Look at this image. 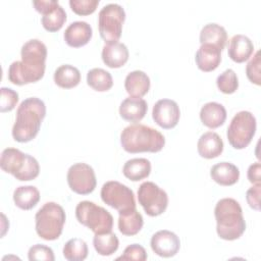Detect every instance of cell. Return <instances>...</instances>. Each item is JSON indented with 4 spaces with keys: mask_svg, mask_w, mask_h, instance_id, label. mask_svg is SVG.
Listing matches in <instances>:
<instances>
[{
    "mask_svg": "<svg viewBox=\"0 0 261 261\" xmlns=\"http://www.w3.org/2000/svg\"><path fill=\"white\" fill-rule=\"evenodd\" d=\"M46 115L45 103L37 98L24 99L16 110L12 137L18 143H28L36 138Z\"/></svg>",
    "mask_w": 261,
    "mask_h": 261,
    "instance_id": "cell-1",
    "label": "cell"
},
{
    "mask_svg": "<svg viewBox=\"0 0 261 261\" xmlns=\"http://www.w3.org/2000/svg\"><path fill=\"white\" fill-rule=\"evenodd\" d=\"M216 231L220 239L233 241L246 230V221L239 202L232 198L220 199L214 208Z\"/></svg>",
    "mask_w": 261,
    "mask_h": 261,
    "instance_id": "cell-2",
    "label": "cell"
},
{
    "mask_svg": "<svg viewBox=\"0 0 261 261\" xmlns=\"http://www.w3.org/2000/svg\"><path fill=\"white\" fill-rule=\"evenodd\" d=\"M120 144L127 153H156L163 149L165 138L159 130L151 126L134 123L121 132Z\"/></svg>",
    "mask_w": 261,
    "mask_h": 261,
    "instance_id": "cell-3",
    "label": "cell"
},
{
    "mask_svg": "<svg viewBox=\"0 0 261 261\" xmlns=\"http://www.w3.org/2000/svg\"><path fill=\"white\" fill-rule=\"evenodd\" d=\"M0 166L3 171L11 173L21 181L35 179L40 172V165L37 159L15 148H6L2 151Z\"/></svg>",
    "mask_w": 261,
    "mask_h": 261,
    "instance_id": "cell-4",
    "label": "cell"
},
{
    "mask_svg": "<svg viewBox=\"0 0 261 261\" xmlns=\"http://www.w3.org/2000/svg\"><path fill=\"white\" fill-rule=\"evenodd\" d=\"M65 219V212L59 204L47 202L35 215L36 231L46 241L57 240L62 233Z\"/></svg>",
    "mask_w": 261,
    "mask_h": 261,
    "instance_id": "cell-5",
    "label": "cell"
},
{
    "mask_svg": "<svg viewBox=\"0 0 261 261\" xmlns=\"http://www.w3.org/2000/svg\"><path fill=\"white\" fill-rule=\"evenodd\" d=\"M77 221L90 228L94 233L111 231L113 217L105 208L91 201H82L75 207Z\"/></svg>",
    "mask_w": 261,
    "mask_h": 261,
    "instance_id": "cell-6",
    "label": "cell"
},
{
    "mask_svg": "<svg viewBox=\"0 0 261 261\" xmlns=\"http://www.w3.org/2000/svg\"><path fill=\"white\" fill-rule=\"evenodd\" d=\"M125 19V11L117 3H109L99 11L98 28L101 38L105 44L118 42L122 24Z\"/></svg>",
    "mask_w": 261,
    "mask_h": 261,
    "instance_id": "cell-7",
    "label": "cell"
},
{
    "mask_svg": "<svg viewBox=\"0 0 261 261\" xmlns=\"http://www.w3.org/2000/svg\"><path fill=\"white\" fill-rule=\"evenodd\" d=\"M256 118L250 111H240L231 119L226 136L228 143L234 149L246 148L256 133Z\"/></svg>",
    "mask_w": 261,
    "mask_h": 261,
    "instance_id": "cell-8",
    "label": "cell"
},
{
    "mask_svg": "<svg viewBox=\"0 0 261 261\" xmlns=\"http://www.w3.org/2000/svg\"><path fill=\"white\" fill-rule=\"evenodd\" d=\"M139 204L147 215L155 217L162 214L168 205V196L153 181H145L138 189Z\"/></svg>",
    "mask_w": 261,
    "mask_h": 261,
    "instance_id": "cell-9",
    "label": "cell"
},
{
    "mask_svg": "<svg viewBox=\"0 0 261 261\" xmlns=\"http://www.w3.org/2000/svg\"><path fill=\"white\" fill-rule=\"evenodd\" d=\"M100 195L105 204L116 209L118 212L129 208H136L134 192L127 186L119 181H106L101 188Z\"/></svg>",
    "mask_w": 261,
    "mask_h": 261,
    "instance_id": "cell-10",
    "label": "cell"
},
{
    "mask_svg": "<svg viewBox=\"0 0 261 261\" xmlns=\"http://www.w3.org/2000/svg\"><path fill=\"white\" fill-rule=\"evenodd\" d=\"M66 178L70 190L79 195L91 194L97 185L94 169L84 162L72 164L67 170Z\"/></svg>",
    "mask_w": 261,
    "mask_h": 261,
    "instance_id": "cell-11",
    "label": "cell"
},
{
    "mask_svg": "<svg viewBox=\"0 0 261 261\" xmlns=\"http://www.w3.org/2000/svg\"><path fill=\"white\" fill-rule=\"evenodd\" d=\"M154 121L162 128H173L180 117V110L177 103L171 99L158 100L152 110Z\"/></svg>",
    "mask_w": 261,
    "mask_h": 261,
    "instance_id": "cell-12",
    "label": "cell"
},
{
    "mask_svg": "<svg viewBox=\"0 0 261 261\" xmlns=\"http://www.w3.org/2000/svg\"><path fill=\"white\" fill-rule=\"evenodd\" d=\"M45 66H34L20 61H13L8 68V80L17 86L40 81L45 73Z\"/></svg>",
    "mask_w": 261,
    "mask_h": 261,
    "instance_id": "cell-13",
    "label": "cell"
},
{
    "mask_svg": "<svg viewBox=\"0 0 261 261\" xmlns=\"http://www.w3.org/2000/svg\"><path fill=\"white\" fill-rule=\"evenodd\" d=\"M152 251L163 258H169L176 255L180 248L179 238L172 231L167 229L158 230L151 238Z\"/></svg>",
    "mask_w": 261,
    "mask_h": 261,
    "instance_id": "cell-14",
    "label": "cell"
},
{
    "mask_svg": "<svg viewBox=\"0 0 261 261\" xmlns=\"http://www.w3.org/2000/svg\"><path fill=\"white\" fill-rule=\"evenodd\" d=\"M93 36L92 27L86 21H73L64 32V41L69 47L79 48L87 45Z\"/></svg>",
    "mask_w": 261,
    "mask_h": 261,
    "instance_id": "cell-15",
    "label": "cell"
},
{
    "mask_svg": "<svg viewBox=\"0 0 261 261\" xmlns=\"http://www.w3.org/2000/svg\"><path fill=\"white\" fill-rule=\"evenodd\" d=\"M195 61L199 69L205 72L216 69L221 62V50L211 44H201L196 52Z\"/></svg>",
    "mask_w": 261,
    "mask_h": 261,
    "instance_id": "cell-16",
    "label": "cell"
},
{
    "mask_svg": "<svg viewBox=\"0 0 261 261\" xmlns=\"http://www.w3.org/2000/svg\"><path fill=\"white\" fill-rule=\"evenodd\" d=\"M21 61L34 65V66H45L47 58V47L46 45L38 40L32 39L25 42L20 50Z\"/></svg>",
    "mask_w": 261,
    "mask_h": 261,
    "instance_id": "cell-17",
    "label": "cell"
},
{
    "mask_svg": "<svg viewBox=\"0 0 261 261\" xmlns=\"http://www.w3.org/2000/svg\"><path fill=\"white\" fill-rule=\"evenodd\" d=\"M148 110L147 102L140 97H127L119 106V114L122 119L137 123L141 121Z\"/></svg>",
    "mask_w": 261,
    "mask_h": 261,
    "instance_id": "cell-18",
    "label": "cell"
},
{
    "mask_svg": "<svg viewBox=\"0 0 261 261\" xmlns=\"http://www.w3.org/2000/svg\"><path fill=\"white\" fill-rule=\"evenodd\" d=\"M128 49L120 42L105 44L102 48V60L110 68L123 66L128 60Z\"/></svg>",
    "mask_w": 261,
    "mask_h": 261,
    "instance_id": "cell-19",
    "label": "cell"
},
{
    "mask_svg": "<svg viewBox=\"0 0 261 261\" xmlns=\"http://www.w3.org/2000/svg\"><path fill=\"white\" fill-rule=\"evenodd\" d=\"M254 52V45L250 38L245 35H234L228 44V57L237 62L242 63L248 60Z\"/></svg>",
    "mask_w": 261,
    "mask_h": 261,
    "instance_id": "cell-20",
    "label": "cell"
},
{
    "mask_svg": "<svg viewBox=\"0 0 261 261\" xmlns=\"http://www.w3.org/2000/svg\"><path fill=\"white\" fill-rule=\"evenodd\" d=\"M197 149L199 155L203 158H216L223 151V141L217 133L206 132L199 138Z\"/></svg>",
    "mask_w": 261,
    "mask_h": 261,
    "instance_id": "cell-21",
    "label": "cell"
},
{
    "mask_svg": "<svg viewBox=\"0 0 261 261\" xmlns=\"http://www.w3.org/2000/svg\"><path fill=\"white\" fill-rule=\"evenodd\" d=\"M200 119L202 123L209 128H217L222 125L226 119V110L224 106L217 102H208L200 110Z\"/></svg>",
    "mask_w": 261,
    "mask_h": 261,
    "instance_id": "cell-22",
    "label": "cell"
},
{
    "mask_svg": "<svg viewBox=\"0 0 261 261\" xmlns=\"http://www.w3.org/2000/svg\"><path fill=\"white\" fill-rule=\"evenodd\" d=\"M118 229L124 236H135L143 227L144 219L136 208L119 211Z\"/></svg>",
    "mask_w": 261,
    "mask_h": 261,
    "instance_id": "cell-23",
    "label": "cell"
},
{
    "mask_svg": "<svg viewBox=\"0 0 261 261\" xmlns=\"http://www.w3.org/2000/svg\"><path fill=\"white\" fill-rule=\"evenodd\" d=\"M210 176L220 186H232L239 180L240 170L230 162H219L211 167Z\"/></svg>",
    "mask_w": 261,
    "mask_h": 261,
    "instance_id": "cell-24",
    "label": "cell"
},
{
    "mask_svg": "<svg viewBox=\"0 0 261 261\" xmlns=\"http://www.w3.org/2000/svg\"><path fill=\"white\" fill-rule=\"evenodd\" d=\"M150 79L146 72L142 70H134L129 72L124 80V88L132 97H143L150 90Z\"/></svg>",
    "mask_w": 261,
    "mask_h": 261,
    "instance_id": "cell-25",
    "label": "cell"
},
{
    "mask_svg": "<svg viewBox=\"0 0 261 261\" xmlns=\"http://www.w3.org/2000/svg\"><path fill=\"white\" fill-rule=\"evenodd\" d=\"M227 41V33L225 29L218 23H207L200 32V43L211 44L219 48L221 51L224 49Z\"/></svg>",
    "mask_w": 261,
    "mask_h": 261,
    "instance_id": "cell-26",
    "label": "cell"
},
{
    "mask_svg": "<svg viewBox=\"0 0 261 261\" xmlns=\"http://www.w3.org/2000/svg\"><path fill=\"white\" fill-rule=\"evenodd\" d=\"M151 162L146 158H133L127 160L122 168L123 175L132 181H139L149 176Z\"/></svg>",
    "mask_w": 261,
    "mask_h": 261,
    "instance_id": "cell-27",
    "label": "cell"
},
{
    "mask_svg": "<svg viewBox=\"0 0 261 261\" xmlns=\"http://www.w3.org/2000/svg\"><path fill=\"white\" fill-rule=\"evenodd\" d=\"M40 200V192L34 186H20L13 192L14 204L22 210L34 208Z\"/></svg>",
    "mask_w": 261,
    "mask_h": 261,
    "instance_id": "cell-28",
    "label": "cell"
},
{
    "mask_svg": "<svg viewBox=\"0 0 261 261\" xmlns=\"http://www.w3.org/2000/svg\"><path fill=\"white\" fill-rule=\"evenodd\" d=\"M54 82L58 87L63 89L74 88L81 82V72L73 65H60L54 71Z\"/></svg>",
    "mask_w": 261,
    "mask_h": 261,
    "instance_id": "cell-29",
    "label": "cell"
},
{
    "mask_svg": "<svg viewBox=\"0 0 261 261\" xmlns=\"http://www.w3.org/2000/svg\"><path fill=\"white\" fill-rule=\"evenodd\" d=\"M93 245L99 255L110 256L117 251L119 247V241L114 232L107 231L103 233H95Z\"/></svg>",
    "mask_w": 261,
    "mask_h": 261,
    "instance_id": "cell-30",
    "label": "cell"
},
{
    "mask_svg": "<svg viewBox=\"0 0 261 261\" xmlns=\"http://www.w3.org/2000/svg\"><path fill=\"white\" fill-rule=\"evenodd\" d=\"M87 84L95 91L106 92L113 86V79L110 72L103 68H92L87 73Z\"/></svg>",
    "mask_w": 261,
    "mask_h": 261,
    "instance_id": "cell-31",
    "label": "cell"
},
{
    "mask_svg": "<svg viewBox=\"0 0 261 261\" xmlns=\"http://www.w3.org/2000/svg\"><path fill=\"white\" fill-rule=\"evenodd\" d=\"M66 20V12L62 6L57 3L52 9L43 14L41 22L44 29L48 32L54 33L59 31Z\"/></svg>",
    "mask_w": 261,
    "mask_h": 261,
    "instance_id": "cell-32",
    "label": "cell"
},
{
    "mask_svg": "<svg viewBox=\"0 0 261 261\" xmlns=\"http://www.w3.org/2000/svg\"><path fill=\"white\" fill-rule=\"evenodd\" d=\"M63 256L68 261H83L88 256L87 243L79 238L67 241L63 247Z\"/></svg>",
    "mask_w": 261,
    "mask_h": 261,
    "instance_id": "cell-33",
    "label": "cell"
},
{
    "mask_svg": "<svg viewBox=\"0 0 261 261\" xmlns=\"http://www.w3.org/2000/svg\"><path fill=\"white\" fill-rule=\"evenodd\" d=\"M216 85L220 92L224 94H232L239 88V80L237 73L228 68L220 73L216 79Z\"/></svg>",
    "mask_w": 261,
    "mask_h": 261,
    "instance_id": "cell-34",
    "label": "cell"
},
{
    "mask_svg": "<svg viewBox=\"0 0 261 261\" xmlns=\"http://www.w3.org/2000/svg\"><path fill=\"white\" fill-rule=\"evenodd\" d=\"M261 59H260V51H257L254 56L250 59L246 66V74L249 81L257 86L261 85V73H260Z\"/></svg>",
    "mask_w": 261,
    "mask_h": 261,
    "instance_id": "cell-35",
    "label": "cell"
},
{
    "mask_svg": "<svg viewBox=\"0 0 261 261\" xmlns=\"http://www.w3.org/2000/svg\"><path fill=\"white\" fill-rule=\"evenodd\" d=\"M18 102V94L10 88H1V99H0V111L2 113L11 111L14 109Z\"/></svg>",
    "mask_w": 261,
    "mask_h": 261,
    "instance_id": "cell-36",
    "label": "cell"
},
{
    "mask_svg": "<svg viewBox=\"0 0 261 261\" xmlns=\"http://www.w3.org/2000/svg\"><path fill=\"white\" fill-rule=\"evenodd\" d=\"M98 5L99 0H69L71 10L79 15H89L93 13Z\"/></svg>",
    "mask_w": 261,
    "mask_h": 261,
    "instance_id": "cell-37",
    "label": "cell"
},
{
    "mask_svg": "<svg viewBox=\"0 0 261 261\" xmlns=\"http://www.w3.org/2000/svg\"><path fill=\"white\" fill-rule=\"evenodd\" d=\"M29 260H47V261H53L55 259L53 250L45 245L37 244L32 246L29 249L28 252Z\"/></svg>",
    "mask_w": 261,
    "mask_h": 261,
    "instance_id": "cell-38",
    "label": "cell"
},
{
    "mask_svg": "<svg viewBox=\"0 0 261 261\" xmlns=\"http://www.w3.org/2000/svg\"><path fill=\"white\" fill-rule=\"evenodd\" d=\"M148 256L144 247L139 244H133L127 246L123 254L116 258V260H136V261H145L147 260Z\"/></svg>",
    "mask_w": 261,
    "mask_h": 261,
    "instance_id": "cell-39",
    "label": "cell"
},
{
    "mask_svg": "<svg viewBox=\"0 0 261 261\" xmlns=\"http://www.w3.org/2000/svg\"><path fill=\"white\" fill-rule=\"evenodd\" d=\"M260 193H261V185L256 184L250 189H248L246 193V200L249 206L254 209L259 211L260 210Z\"/></svg>",
    "mask_w": 261,
    "mask_h": 261,
    "instance_id": "cell-40",
    "label": "cell"
},
{
    "mask_svg": "<svg viewBox=\"0 0 261 261\" xmlns=\"http://www.w3.org/2000/svg\"><path fill=\"white\" fill-rule=\"evenodd\" d=\"M260 174H261V164L259 162H255L249 166L247 176L251 184L253 185L260 184L261 181Z\"/></svg>",
    "mask_w": 261,
    "mask_h": 261,
    "instance_id": "cell-41",
    "label": "cell"
},
{
    "mask_svg": "<svg viewBox=\"0 0 261 261\" xmlns=\"http://www.w3.org/2000/svg\"><path fill=\"white\" fill-rule=\"evenodd\" d=\"M57 3H58V1H55V0H37V1H33V5H34L35 9L38 12H40L42 15L45 14L46 12H48L50 9H52Z\"/></svg>",
    "mask_w": 261,
    "mask_h": 261,
    "instance_id": "cell-42",
    "label": "cell"
}]
</instances>
